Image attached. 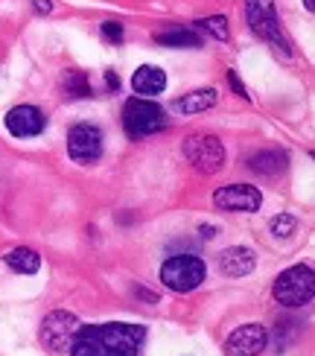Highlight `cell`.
Listing matches in <instances>:
<instances>
[{
	"label": "cell",
	"mask_w": 315,
	"mask_h": 356,
	"mask_svg": "<svg viewBox=\"0 0 315 356\" xmlns=\"http://www.w3.org/2000/svg\"><path fill=\"white\" fill-rule=\"evenodd\" d=\"M146 342L143 324H91V327H79L70 342V356H138Z\"/></svg>",
	"instance_id": "6da1fadb"
},
{
	"label": "cell",
	"mask_w": 315,
	"mask_h": 356,
	"mask_svg": "<svg viewBox=\"0 0 315 356\" xmlns=\"http://www.w3.org/2000/svg\"><path fill=\"white\" fill-rule=\"evenodd\" d=\"M245 18H248V26L254 29V35H260L275 50H280L283 58H292V41L280 26L275 0H245Z\"/></svg>",
	"instance_id": "7a4b0ae2"
},
{
	"label": "cell",
	"mask_w": 315,
	"mask_h": 356,
	"mask_svg": "<svg viewBox=\"0 0 315 356\" xmlns=\"http://www.w3.org/2000/svg\"><path fill=\"white\" fill-rule=\"evenodd\" d=\"M275 301L283 307H307L315 295V275L309 266H292L275 280Z\"/></svg>",
	"instance_id": "3957f363"
},
{
	"label": "cell",
	"mask_w": 315,
	"mask_h": 356,
	"mask_svg": "<svg viewBox=\"0 0 315 356\" xmlns=\"http://www.w3.org/2000/svg\"><path fill=\"white\" fill-rule=\"evenodd\" d=\"M123 123H126V131L131 138H146V135H155V131H161L167 126V114H163V108L158 102L134 97L123 108Z\"/></svg>",
	"instance_id": "277c9868"
},
{
	"label": "cell",
	"mask_w": 315,
	"mask_h": 356,
	"mask_svg": "<svg viewBox=\"0 0 315 356\" xmlns=\"http://www.w3.org/2000/svg\"><path fill=\"white\" fill-rule=\"evenodd\" d=\"M204 280V263L193 254L170 257L161 266V284L172 292H193Z\"/></svg>",
	"instance_id": "5b68a950"
},
{
	"label": "cell",
	"mask_w": 315,
	"mask_h": 356,
	"mask_svg": "<svg viewBox=\"0 0 315 356\" xmlns=\"http://www.w3.org/2000/svg\"><path fill=\"white\" fill-rule=\"evenodd\" d=\"M67 152L76 164H97L102 155V131L94 123H76L67 131Z\"/></svg>",
	"instance_id": "8992f818"
},
{
	"label": "cell",
	"mask_w": 315,
	"mask_h": 356,
	"mask_svg": "<svg viewBox=\"0 0 315 356\" xmlns=\"http://www.w3.org/2000/svg\"><path fill=\"white\" fill-rule=\"evenodd\" d=\"M184 155L199 172H219L225 164V149L213 135H193L184 140Z\"/></svg>",
	"instance_id": "52a82bcc"
},
{
	"label": "cell",
	"mask_w": 315,
	"mask_h": 356,
	"mask_svg": "<svg viewBox=\"0 0 315 356\" xmlns=\"http://www.w3.org/2000/svg\"><path fill=\"white\" fill-rule=\"evenodd\" d=\"M82 327L73 313H50L41 321V342L50 350H70V342Z\"/></svg>",
	"instance_id": "ba28073f"
},
{
	"label": "cell",
	"mask_w": 315,
	"mask_h": 356,
	"mask_svg": "<svg viewBox=\"0 0 315 356\" xmlns=\"http://www.w3.org/2000/svg\"><path fill=\"white\" fill-rule=\"evenodd\" d=\"M213 204L219 211H236V213H251L263 204V196L257 187L251 184H228L213 193Z\"/></svg>",
	"instance_id": "9c48e42d"
},
{
	"label": "cell",
	"mask_w": 315,
	"mask_h": 356,
	"mask_svg": "<svg viewBox=\"0 0 315 356\" xmlns=\"http://www.w3.org/2000/svg\"><path fill=\"white\" fill-rule=\"evenodd\" d=\"M266 342H268V333L263 324H243V327H236L228 336L225 350H228V356H257L266 350Z\"/></svg>",
	"instance_id": "30bf717a"
},
{
	"label": "cell",
	"mask_w": 315,
	"mask_h": 356,
	"mask_svg": "<svg viewBox=\"0 0 315 356\" xmlns=\"http://www.w3.org/2000/svg\"><path fill=\"white\" fill-rule=\"evenodd\" d=\"M47 126V117H44L35 106H15L6 114V129L15 138H35Z\"/></svg>",
	"instance_id": "8fae6325"
},
{
	"label": "cell",
	"mask_w": 315,
	"mask_h": 356,
	"mask_svg": "<svg viewBox=\"0 0 315 356\" xmlns=\"http://www.w3.org/2000/svg\"><path fill=\"white\" fill-rule=\"evenodd\" d=\"M254 266H257V254L245 245H231L219 254V269L228 277H245L254 272Z\"/></svg>",
	"instance_id": "7c38bea8"
},
{
	"label": "cell",
	"mask_w": 315,
	"mask_h": 356,
	"mask_svg": "<svg viewBox=\"0 0 315 356\" xmlns=\"http://www.w3.org/2000/svg\"><path fill=\"white\" fill-rule=\"evenodd\" d=\"M131 88H134V94L155 97V94H161L163 88H167V73H163L161 67H155V65H143V67L134 70Z\"/></svg>",
	"instance_id": "4fadbf2b"
},
{
	"label": "cell",
	"mask_w": 315,
	"mask_h": 356,
	"mask_svg": "<svg viewBox=\"0 0 315 356\" xmlns=\"http://www.w3.org/2000/svg\"><path fill=\"white\" fill-rule=\"evenodd\" d=\"M219 102V94L213 91V88H199V91H190L184 94L181 99H175V111L178 114H199V111H207V108H213Z\"/></svg>",
	"instance_id": "5bb4252c"
},
{
	"label": "cell",
	"mask_w": 315,
	"mask_h": 356,
	"mask_svg": "<svg viewBox=\"0 0 315 356\" xmlns=\"http://www.w3.org/2000/svg\"><path fill=\"white\" fill-rule=\"evenodd\" d=\"M248 167L257 172V175H277L286 170V155L280 149H263V152H254L248 158Z\"/></svg>",
	"instance_id": "9a60e30c"
},
{
	"label": "cell",
	"mask_w": 315,
	"mask_h": 356,
	"mask_svg": "<svg viewBox=\"0 0 315 356\" xmlns=\"http://www.w3.org/2000/svg\"><path fill=\"white\" fill-rule=\"evenodd\" d=\"M158 44H163V47H178V50H199L202 47V35L193 33V29H184V26H175V29H167V33H158L155 35Z\"/></svg>",
	"instance_id": "2e32d148"
},
{
	"label": "cell",
	"mask_w": 315,
	"mask_h": 356,
	"mask_svg": "<svg viewBox=\"0 0 315 356\" xmlns=\"http://www.w3.org/2000/svg\"><path fill=\"white\" fill-rule=\"evenodd\" d=\"M3 260H6V266H9L12 272H21V275H35L41 269V257L35 254L33 248H24V245L21 248H12Z\"/></svg>",
	"instance_id": "e0dca14e"
},
{
	"label": "cell",
	"mask_w": 315,
	"mask_h": 356,
	"mask_svg": "<svg viewBox=\"0 0 315 356\" xmlns=\"http://www.w3.org/2000/svg\"><path fill=\"white\" fill-rule=\"evenodd\" d=\"M65 91L70 97H91V82H88V76L82 70H67L65 76Z\"/></svg>",
	"instance_id": "ac0fdd59"
},
{
	"label": "cell",
	"mask_w": 315,
	"mask_h": 356,
	"mask_svg": "<svg viewBox=\"0 0 315 356\" xmlns=\"http://www.w3.org/2000/svg\"><path fill=\"white\" fill-rule=\"evenodd\" d=\"M199 26L204 29V33L213 35V38H219V41L228 38V21H225L222 15H213V18H204V21H199Z\"/></svg>",
	"instance_id": "d6986e66"
},
{
	"label": "cell",
	"mask_w": 315,
	"mask_h": 356,
	"mask_svg": "<svg viewBox=\"0 0 315 356\" xmlns=\"http://www.w3.org/2000/svg\"><path fill=\"white\" fill-rule=\"evenodd\" d=\"M298 231V219L295 216H286V213H280L272 219V234L275 236H292Z\"/></svg>",
	"instance_id": "ffe728a7"
},
{
	"label": "cell",
	"mask_w": 315,
	"mask_h": 356,
	"mask_svg": "<svg viewBox=\"0 0 315 356\" xmlns=\"http://www.w3.org/2000/svg\"><path fill=\"white\" fill-rule=\"evenodd\" d=\"M102 38H105V41L120 44V41H123V24H117V21H105V24H102Z\"/></svg>",
	"instance_id": "44dd1931"
},
{
	"label": "cell",
	"mask_w": 315,
	"mask_h": 356,
	"mask_svg": "<svg viewBox=\"0 0 315 356\" xmlns=\"http://www.w3.org/2000/svg\"><path fill=\"white\" fill-rule=\"evenodd\" d=\"M228 82H231V88H234V91L239 94V97H243V99H248L251 94L245 91V85L243 82H239V76H236V70H228Z\"/></svg>",
	"instance_id": "7402d4cb"
},
{
	"label": "cell",
	"mask_w": 315,
	"mask_h": 356,
	"mask_svg": "<svg viewBox=\"0 0 315 356\" xmlns=\"http://www.w3.org/2000/svg\"><path fill=\"white\" fill-rule=\"evenodd\" d=\"M105 82H108V88H114V91L120 88V76H117L114 70H105Z\"/></svg>",
	"instance_id": "603a6c76"
},
{
	"label": "cell",
	"mask_w": 315,
	"mask_h": 356,
	"mask_svg": "<svg viewBox=\"0 0 315 356\" xmlns=\"http://www.w3.org/2000/svg\"><path fill=\"white\" fill-rule=\"evenodd\" d=\"M50 9H53L50 0H35V12H44V15H47Z\"/></svg>",
	"instance_id": "cb8c5ba5"
},
{
	"label": "cell",
	"mask_w": 315,
	"mask_h": 356,
	"mask_svg": "<svg viewBox=\"0 0 315 356\" xmlns=\"http://www.w3.org/2000/svg\"><path fill=\"white\" fill-rule=\"evenodd\" d=\"M199 231H202V236H216V228L213 225H202Z\"/></svg>",
	"instance_id": "d4e9b609"
},
{
	"label": "cell",
	"mask_w": 315,
	"mask_h": 356,
	"mask_svg": "<svg viewBox=\"0 0 315 356\" xmlns=\"http://www.w3.org/2000/svg\"><path fill=\"white\" fill-rule=\"evenodd\" d=\"M304 6H307L309 12H315V0H304Z\"/></svg>",
	"instance_id": "484cf974"
}]
</instances>
